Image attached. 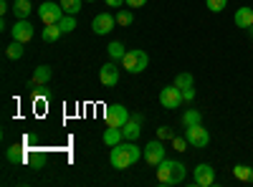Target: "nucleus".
<instances>
[{"instance_id": "24", "label": "nucleus", "mask_w": 253, "mask_h": 187, "mask_svg": "<svg viewBox=\"0 0 253 187\" xmlns=\"http://www.w3.org/2000/svg\"><path fill=\"white\" fill-rule=\"evenodd\" d=\"M175 86H177V89H190V86H195L193 74H187V71L177 74V76H175Z\"/></svg>"}, {"instance_id": "7", "label": "nucleus", "mask_w": 253, "mask_h": 187, "mask_svg": "<svg viewBox=\"0 0 253 187\" xmlns=\"http://www.w3.org/2000/svg\"><path fill=\"white\" fill-rule=\"evenodd\" d=\"M193 182L198 187H213L215 185V170L210 167L208 162H200L198 167L193 170Z\"/></svg>"}, {"instance_id": "33", "label": "nucleus", "mask_w": 253, "mask_h": 187, "mask_svg": "<svg viewBox=\"0 0 253 187\" xmlns=\"http://www.w3.org/2000/svg\"><path fill=\"white\" fill-rule=\"evenodd\" d=\"M126 5H129V8H144L147 0H126Z\"/></svg>"}, {"instance_id": "17", "label": "nucleus", "mask_w": 253, "mask_h": 187, "mask_svg": "<svg viewBox=\"0 0 253 187\" xmlns=\"http://www.w3.org/2000/svg\"><path fill=\"white\" fill-rule=\"evenodd\" d=\"M63 36V31H61V26L56 23V26H46L43 28V33H41V38L46 40V43H56V40Z\"/></svg>"}, {"instance_id": "6", "label": "nucleus", "mask_w": 253, "mask_h": 187, "mask_svg": "<svg viewBox=\"0 0 253 187\" xmlns=\"http://www.w3.org/2000/svg\"><path fill=\"white\" fill-rule=\"evenodd\" d=\"M185 137H187V142H190V147H195V150H205L208 144H210V134H208V129L203 127V124L185 127Z\"/></svg>"}, {"instance_id": "16", "label": "nucleus", "mask_w": 253, "mask_h": 187, "mask_svg": "<svg viewBox=\"0 0 253 187\" xmlns=\"http://www.w3.org/2000/svg\"><path fill=\"white\" fill-rule=\"evenodd\" d=\"M51 76H53L51 66H38V69L33 71V81H36L38 86H46L48 81H51Z\"/></svg>"}, {"instance_id": "27", "label": "nucleus", "mask_w": 253, "mask_h": 187, "mask_svg": "<svg viewBox=\"0 0 253 187\" xmlns=\"http://www.w3.org/2000/svg\"><path fill=\"white\" fill-rule=\"evenodd\" d=\"M134 23V15H132V10H117V26H132Z\"/></svg>"}, {"instance_id": "8", "label": "nucleus", "mask_w": 253, "mask_h": 187, "mask_svg": "<svg viewBox=\"0 0 253 187\" xmlns=\"http://www.w3.org/2000/svg\"><path fill=\"white\" fill-rule=\"evenodd\" d=\"M114 26H117V15H112V13H96L94 20H91V28H94L96 36H107V33H112Z\"/></svg>"}, {"instance_id": "38", "label": "nucleus", "mask_w": 253, "mask_h": 187, "mask_svg": "<svg viewBox=\"0 0 253 187\" xmlns=\"http://www.w3.org/2000/svg\"><path fill=\"white\" fill-rule=\"evenodd\" d=\"M251 182H253V175H251Z\"/></svg>"}, {"instance_id": "14", "label": "nucleus", "mask_w": 253, "mask_h": 187, "mask_svg": "<svg viewBox=\"0 0 253 187\" xmlns=\"http://www.w3.org/2000/svg\"><path fill=\"white\" fill-rule=\"evenodd\" d=\"M233 20H236V26L238 28H251L253 26V8H238L236 10V15H233Z\"/></svg>"}, {"instance_id": "21", "label": "nucleus", "mask_w": 253, "mask_h": 187, "mask_svg": "<svg viewBox=\"0 0 253 187\" xmlns=\"http://www.w3.org/2000/svg\"><path fill=\"white\" fill-rule=\"evenodd\" d=\"M26 43H20V40H13V43L5 48V56L10 58V61H18V58H23V53H26V48H23Z\"/></svg>"}, {"instance_id": "36", "label": "nucleus", "mask_w": 253, "mask_h": 187, "mask_svg": "<svg viewBox=\"0 0 253 187\" xmlns=\"http://www.w3.org/2000/svg\"><path fill=\"white\" fill-rule=\"evenodd\" d=\"M248 31H251V36H253V26H251V28H248Z\"/></svg>"}, {"instance_id": "28", "label": "nucleus", "mask_w": 253, "mask_h": 187, "mask_svg": "<svg viewBox=\"0 0 253 187\" xmlns=\"http://www.w3.org/2000/svg\"><path fill=\"white\" fill-rule=\"evenodd\" d=\"M58 26H61V31H63V33H71V31H76V15H63Z\"/></svg>"}, {"instance_id": "29", "label": "nucleus", "mask_w": 253, "mask_h": 187, "mask_svg": "<svg viewBox=\"0 0 253 187\" xmlns=\"http://www.w3.org/2000/svg\"><path fill=\"white\" fill-rule=\"evenodd\" d=\"M205 5L210 13H223L225 5H228V0H205Z\"/></svg>"}, {"instance_id": "18", "label": "nucleus", "mask_w": 253, "mask_h": 187, "mask_svg": "<svg viewBox=\"0 0 253 187\" xmlns=\"http://www.w3.org/2000/svg\"><path fill=\"white\" fill-rule=\"evenodd\" d=\"M31 10H33L31 0H15V3H13V13H15V18H28Z\"/></svg>"}, {"instance_id": "5", "label": "nucleus", "mask_w": 253, "mask_h": 187, "mask_svg": "<svg viewBox=\"0 0 253 187\" xmlns=\"http://www.w3.org/2000/svg\"><path fill=\"white\" fill-rule=\"evenodd\" d=\"M66 15L61 8V3H51V0H46V3L38 5V18L43 20V26H56L61 23V18Z\"/></svg>"}, {"instance_id": "2", "label": "nucleus", "mask_w": 253, "mask_h": 187, "mask_svg": "<svg viewBox=\"0 0 253 187\" xmlns=\"http://www.w3.org/2000/svg\"><path fill=\"white\" fill-rule=\"evenodd\" d=\"M185 177H187V167L182 162H177V159H167L165 157L157 164V182L165 185V187L180 185V182H185Z\"/></svg>"}, {"instance_id": "25", "label": "nucleus", "mask_w": 253, "mask_h": 187, "mask_svg": "<svg viewBox=\"0 0 253 187\" xmlns=\"http://www.w3.org/2000/svg\"><path fill=\"white\" fill-rule=\"evenodd\" d=\"M26 162L33 164L36 170H43V167H46V154H43V152H28Z\"/></svg>"}, {"instance_id": "3", "label": "nucleus", "mask_w": 253, "mask_h": 187, "mask_svg": "<svg viewBox=\"0 0 253 187\" xmlns=\"http://www.w3.org/2000/svg\"><path fill=\"white\" fill-rule=\"evenodd\" d=\"M122 69L124 71H129V74H142L147 69V64H150V56H147L142 48H132V51H126L124 58L119 61Z\"/></svg>"}, {"instance_id": "22", "label": "nucleus", "mask_w": 253, "mask_h": 187, "mask_svg": "<svg viewBox=\"0 0 253 187\" xmlns=\"http://www.w3.org/2000/svg\"><path fill=\"white\" fill-rule=\"evenodd\" d=\"M251 175H253V167H248V164H236L233 167V177L238 182H251Z\"/></svg>"}, {"instance_id": "20", "label": "nucleus", "mask_w": 253, "mask_h": 187, "mask_svg": "<svg viewBox=\"0 0 253 187\" xmlns=\"http://www.w3.org/2000/svg\"><path fill=\"white\" fill-rule=\"evenodd\" d=\"M26 157H28V154H26V150L15 147V144L5 150V159H8V162H13V164H18V162H26Z\"/></svg>"}, {"instance_id": "1", "label": "nucleus", "mask_w": 253, "mask_h": 187, "mask_svg": "<svg viewBox=\"0 0 253 187\" xmlns=\"http://www.w3.org/2000/svg\"><path fill=\"white\" fill-rule=\"evenodd\" d=\"M142 157H144V150H139L134 142H124V144L119 142L109 152V162H112L114 170H129L132 164H137Z\"/></svg>"}, {"instance_id": "15", "label": "nucleus", "mask_w": 253, "mask_h": 187, "mask_svg": "<svg viewBox=\"0 0 253 187\" xmlns=\"http://www.w3.org/2000/svg\"><path fill=\"white\" fill-rule=\"evenodd\" d=\"M104 144H107V147H114V144H119L122 139H124V134H122V129L119 127H107L104 129Z\"/></svg>"}, {"instance_id": "31", "label": "nucleus", "mask_w": 253, "mask_h": 187, "mask_svg": "<svg viewBox=\"0 0 253 187\" xmlns=\"http://www.w3.org/2000/svg\"><path fill=\"white\" fill-rule=\"evenodd\" d=\"M182 91V101L185 104H193L195 101V86H190V89H180Z\"/></svg>"}, {"instance_id": "9", "label": "nucleus", "mask_w": 253, "mask_h": 187, "mask_svg": "<svg viewBox=\"0 0 253 187\" xmlns=\"http://www.w3.org/2000/svg\"><path fill=\"white\" fill-rule=\"evenodd\" d=\"M160 104H162L165 109H177L180 104H182V91H180L175 84L165 86V89L160 91Z\"/></svg>"}, {"instance_id": "37", "label": "nucleus", "mask_w": 253, "mask_h": 187, "mask_svg": "<svg viewBox=\"0 0 253 187\" xmlns=\"http://www.w3.org/2000/svg\"><path fill=\"white\" fill-rule=\"evenodd\" d=\"M89 3H96V0H89Z\"/></svg>"}, {"instance_id": "13", "label": "nucleus", "mask_w": 253, "mask_h": 187, "mask_svg": "<svg viewBox=\"0 0 253 187\" xmlns=\"http://www.w3.org/2000/svg\"><path fill=\"white\" fill-rule=\"evenodd\" d=\"M122 134H124V139L126 142H137L139 139V134H142V121H137V119H129L122 127Z\"/></svg>"}, {"instance_id": "10", "label": "nucleus", "mask_w": 253, "mask_h": 187, "mask_svg": "<svg viewBox=\"0 0 253 187\" xmlns=\"http://www.w3.org/2000/svg\"><path fill=\"white\" fill-rule=\"evenodd\" d=\"M33 23H28V18H18L15 20V26L10 28V36L13 40H20V43H28V40L33 38Z\"/></svg>"}, {"instance_id": "34", "label": "nucleus", "mask_w": 253, "mask_h": 187, "mask_svg": "<svg viewBox=\"0 0 253 187\" xmlns=\"http://www.w3.org/2000/svg\"><path fill=\"white\" fill-rule=\"evenodd\" d=\"M124 3H126V0H107V5H109V8H122Z\"/></svg>"}, {"instance_id": "12", "label": "nucleus", "mask_w": 253, "mask_h": 187, "mask_svg": "<svg viewBox=\"0 0 253 187\" xmlns=\"http://www.w3.org/2000/svg\"><path fill=\"white\" fill-rule=\"evenodd\" d=\"M119 76H122V74H119V69H117L114 61L104 64V66H101V71H99V81H101L104 86H109V89L119 84Z\"/></svg>"}, {"instance_id": "26", "label": "nucleus", "mask_w": 253, "mask_h": 187, "mask_svg": "<svg viewBox=\"0 0 253 187\" xmlns=\"http://www.w3.org/2000/svg\"><path fill=\"white\" fill-rule=\"evenodd\" d=\"M58 3L66 15H79V10H81V0H58Z\"/></svg>"}, {"instance_id": "4", "label": "nucleus", "mask_w": 253, "mask_h": 187, "mask_svg": "<svg viewBox=\"0 0 253 187\" xmlns=\"http://www.w3.org/2000/svg\"><path fill=\"white\" fill-rule=\"evenodd\" d=\"M129 109L122 107V104H109L107 109H104V121H107V127H124L126 121H129Z\"/></svg>"}, {"instance_id": "11", "label": "nucleus", "mask_w": 253, "mask_h": 187, "mask_svg": "<svg viewBox=\"0 0 253 187\" xmlns=\"http://www.w3.org/2000/svg\"><path fill=\"white\" fill-rule=\"evenodd\" d=\"M144 159L152 164V167H157V164L165 159V144H162V139H152L150 144L144 147Z\"/></svg>"}, {"instance_id": "19", "label": "nucleus", "mask_w": 253, "mask_h": 187, "mask_svg": "<svg viewBox=\"0 0 253 187\" xmlns=\"http://www.w3.org/2000/svg\"><path fill=\"white\" fill-rule=\"evenodd\" d=\"M182 127H195V124H200L203 121V114L198 112V109H187L185 114H182Z\"/></svg>"}, {"instance_id": "35", "label": "nucleus", "mask_w": 253, "mask_h": 187, "mask_svg": "<svg viewBox=\"0 0 253 187\" xmlns=\"http://www.w3.org/2000/svg\"><path fill=\"white\" fill-rule=\"evenodd\" d=\"M8 10H10V8H8V0H0V13H3V15H5Z\"/></svg>"}, {"instance_id": "30", "label": "nucleus", "mask_w": 253, "mask_h": 187, "mask_svg": "<svg viewBox=\"0 0 253 187\" xmlns=\"http://www.w3.org/2000/svg\"><path fill=\"white\" fill-rule=\"evenodd\" d=\"M172 147H175L177 152H187L190 142H187V137H172Z\"/></svg>"}, {"instance_id": "32", "label": "nucleus", "mask_w": 253, "mask_h": 187, "mask_svg": "<svg viewBox=\"0 0 253 187\" xmlns=\"http://www.w3.org/2000/svg\"><path fill=\"white\" fill-rule=\"evenodd\" d=\"M172 137H175V134H172L170 127H160V129H157V139H162V142H165V139H172Z\"/></svg>"}, {"instance_id": "23", "label": "nucleus", "mask_w": 253, "mask_h": 187, "mask_svg": "<svg viewBox=\"0 0 253 187\" xmlns=\"http://www.w3.org/2000/svg\"><path fill=\"white\" fill-rule=\"evenodd\" d=\"M107 51H109L112 61H122V58H124V53H126V48H124L122 40H112V43L107 46Z\"/></svg>"}]
</instances>
